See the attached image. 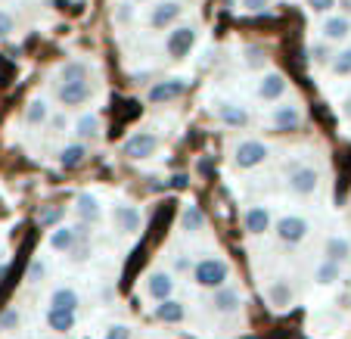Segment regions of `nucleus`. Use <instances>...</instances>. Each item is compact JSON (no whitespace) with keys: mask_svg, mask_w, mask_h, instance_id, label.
I'll use <instances>...</instances> for the list:
<instances>
[{"mask_svg":"<svg viewBox=\"0 0 351 339\" xmlns=\"http://www.w3.org/2000/svg\"><path fill=\"white\" fill-rule=\"evenodd\" d=\"M190 277L202 290H218V286H224L230 280V261L221 259V255H206V259L193 261Z\"/></svg>","mask_w":351,"mask_h":339,"instance_id":"nucleus-1","label":"nucleus"},{"mask_svg":"<svg viewBox=\"0 0 351 339\" xmlns=\"http://www.w3.org/2000/svg\"><path fill=\"white\" fill-rule=\"evenodd\" d=\"M267 156H271V147H267L265 140L245 137V140H239L237 147H233V165H237L239 172H252V168L265 165Z\"/></svg>","mask_w":351,"mask_h":339,"instance_id":"nucleus-2","label":"nucleus"},{"mask_svg":"<svg viewBox=\"0 0 351 339\" xmlns=\"http://www.w3.org/2000/svg\"><path fill=\"white\" fill-rule=\"evenodd\" d=\"M196 38H199V28L193 22H184V25H174L165 38V54L168 60H186L196 47Z\"/></svg>","mask_w":351,"mask_h":339,"instance_id":"nucleus-3","label":"nucleus"},{"mask_svg":"<svg viewBox=\"0 0 351 339\" xmlns=\"http://www.w3.org/2000/svg\"><path fill=\"white\" fill-rule=\"evenodd\" d=\"M274 233H277V239L283 246H298V243H305L308 233H311V221L302 218V215H283V218H277V224H274Z\"/></svg>","mask_w":351,"mask_h":339,"instance_id":"nucleus-4","label":"nucleus"},{"mask_svg":"<svg viewBox=\"0 0 351 339\" xmlns=\"http://www.w3.org/2000/svg\"><path fill=\"white\" fill-rule=\"evenodd\" d=\"M174 286H178V280H174L171 271H165V268H156V271H149L143 277V293L149 302H165V299H174Z\"/></svg>","mask_w":351,"mask_h":339,"instance_id":"nucleus-5","label":"nucleus"},{"mask_svg":"<svg viewBox=\"0 0 351 339\" xmlns=\"http://www.w3.org/2000/svg\"><path fill=\"white\" fill-rule=\"evenodd\" d=\"M156 150H159V137H156L153 131H134L131 137H125V143H121V156L131 162L149 159Z\"/></svg>","mask_w":351,"mask_h":339,"instance_id":"nucleus-6","label":"nucleus"},{"mask_svg":"<svg viewBox=\"0 0 351 339\" xmlns=\"http://www.w3.org/2000/svg\"><path fill=\"white\" fill-rule=\"evenodd\" d=\"M286 187L292 196H314L320 187V172L314 165H295L286 178Z\"/></svg>","mask_w":351,"mask_h":339,"instance_id":"nucleus-7","label":"nucleus"},{"mask_svg":"<svg viewBox=\"0 0 351 339\" xmlns=\"http://www.w3.org/2000/svg\"><path fill=\"white\" fill-rule=\"evenodd\" d=\"M90 97H93L90 81H60V87H56V100H60L66 109L87 106Z\"/></svg>","mask_w":351,"mask_h":339,"instance_id":"nucleus-8","label":"nucleus"},{"mask_svg":"<svg viewBox=\"0 0 351 339\" xmlns=\"http://www.w3.org/2000/svg\"><path fill=\"white\" fill-rule=\"evenodd\" d=\"M208 308H212L215 314H221V318H227V314H237L239 308H243V293H239V286L224 283V286H218V290H212Z\"/></svg>","mask_w":351,"mask_h":339,"instance_id":"nucleus-9","label":"nucleus"},{"mask_svg":"<svg viewBox=\"0 0 351 339\" xmlns=\"http://www.w3.org/2000/svg\"><path fill=\"white\" fill-rule=\"evenodd\" d=\"M180 16H184V3H180V0H159V3H153V10H149V28H156V32L174 28Z\"/></svg>","mask_w":351,"mask_h":339,"instance_id":"nucleus-10","label":"nucleus"},{"mask_svg":"<svg viewBox=\"0 0 351 339\" xmlns=\"http://www.w3.org/2000/svg\"><path fill=\"white\" fill-rule=\"evenodd\" d=\"M186 93V81L184 78H165V81H156L149 91H146V100L153 106H165V103H174L178 97Z\"/></svg>","mask_w":351,"mask_h":339,"instance_id":"nucleus-11","label":"nucleus"},{"mask_svg":"<svg viewBox=\"0 0 351 339\" xmlns=\"http://www.w3.org/2000/svg\"><path fill=\"white\" fill-rule=\"evenodd\" d=\"M286 91H289V81H286L283 72H277V69H267V72L261 75V81H258V100L280 103L286 97Z\"/></svg>","mask_w":351,"mask_h":339,"instance_id":"nucleus-12","label":"nucleus"},{"mask_svg":"<svg viewBox=\"0 0 351 339\" xmlns=\"http://www.w3.org/2000/svg\"><path fill=\"white\" fill-rule=\"evenodd\" d=\"M265 302L271 305V312H286V308L295 302V290L286 277H277L265 286Z\"/></svg>","mask_w":351,"mask_h":339,"instance_id":"nucleus-13","label":"nucleus"},{"mask_svg":"<svg viewBox=\"0 0 351 339\" xmlns=\"http://www.w3.org/2000/svg\"><path fill=\"white\" fill-rule=\"evenodd\" d=\"M348 38H351L348 16H339V13L324 16V22H320V40H324V44H342V40H348Z\"/></svg>","mask_w":351,"mask_h":339,"instance_id":"nucleus-14","label":"nucleus"},{"mask_svg":"<svg viewBox=\"0 0 351 339\" xmlns=\"http://www.w3.org/2000/svg\"><path fill=\"white\" fill-rule=\"evenodd\" d=\"M274 227V215L267 206H249L243 212V231L249 233V237H261V233H267Z\"/></svg>","mask_w":351,"mask_h":339,"instance_id":"nucleus-15","label":"nucleus"},{"mask_svg":"<svg viewBox=\"0 0 351 339\" xmlns=\"http://www.w3.org/2000/svg\"><path fill=\"white\" fill-rule=\"evenodd\" d=\"M75 215H78V221L87 227L97 224V221L103 218V202H99L97 193H90V190L78 193V196H75Z\"/></svg>","mask_w":351,"mask_h":339,"instance_id":"nucleus-16","label":"nucleus"},{"mask_svg":"<svg viewBox=\"0 0 351 339\" xmlns=\"http://www.w3.org/2000/svg\"><path fill=\"white\" fill-rule=\"evenodd\" d=\"M271 125L277 128V131H295V128L302 125V109H298L295 103H280L271 113Z\"/></svg>","mask_w":351,"mask_h":339,"instance_id":"nucleus-17","label":"nucleus"},{"mask_svg":"<svg viewBox=\"0 0 351 339\" xmlns=\"http://www.w3.org/2000/svg\"><path fill=\"white\" fill-rule=\"evenodd\" d=\"M47 246L53 249V253H72V249L78 246L75 227H69V224H56L53 231L47 233Z\"/></svg>","mask_w":351,"mask_h":339,"instance_id":"nucleus-18","label":"nucleus"},{"mask_svg":"<svg viewBox=\"0 0 351 339\" xmlns=\"http://www.w3.org/2000/svg\"><path fill=\"white\" fill-rule=\"evenodd\" d=\"M324 259L336 261V265H345V261L351 259V239L342 237V233H332V237L324 243Z\"/></svg>","mask_w":351,"mask_h":339,"instance_id":"nucleus-19","label":"nucleus"},{"mask_svg":"<svg viewBox=\"0 0 351 339\" xmlns=\"http://www.w3.org/2000/svg\"><path fill=\"white\" fill-rule=\"evenodd\" d=\"M186 318V305L180 299H165L156 305L153 312V320H159V324H180V320Z\"/></svg>","mask_w":351,"mask_h":339,"instance_id":"nucleus-20","label":"nucleus"},{"mask_svg":"<svg viewBox=\"0 0 351 339\" xmlns=\"http://www.w3.org/2000/svg\"><path fill=\"white\" fill-rule=\"evenodd\" d=\"M81 305V296L78 290H72V286H56L53 293H50V308H60V312H78Z\"/></svg>","mask_w":351,"mask_h":339,"instance_id":"nucleus-21","label":"nucleus"},{"mask_svg":"<svg viewBox=\"0 0 351 339\" xmlns=\"http://www.w3.org/2000/svg\"><path fill=\"white\" fill-rule=\"evenodd\" d=\"M218 121L227 128H245L249 125V113L239 103H218Z\"/></svg>","mask_w":351,"mask_h":339,"instance_id":"nucleus-22","label":"nucleus"},{"mask_svg":"<svg viewBox=\"0 0 351 339\" xmlns=\"http://www.w3.org/2000/svg\"><path fill=\"white\" fill-rule=\"evenodd\" d=\"M140 224H143V215H140L137 206H119L115 209V227L121 233H137Z\"/></svg>","mask_w":351,"mask_h":339,"instance_id":"nucleus-23","label":"nucleus"},{"mask_svg":"<svg viewBox=\"0 0 351 339\" xmlns=\"http://www.w3.org/2000/svg\"><path fill=\"white\" fill-rule=\"evenodd\" d=\"M180 231H184L186 237L202 233L206 231V212L199 206H184V212H180Z\"/></svg>","mask_w":351,"mask_h":339,"instance_id":"nucleus-24","label":"nucleus"},{"mask_svg":"<svg viewBox=\"0 0 351 339\" xmlns=\"http://www.w3.org/2000/svg\"><path fill=\"white\" fill-rule=\"evenodd\" d=\"M50 119V103L44 100V97H34V100H28V106L22 109V121L25 125H44V121Z\"/></svg>","mask_w":351,"mask_h":339,"instance_id":"nucleus-25","label":"nucleus"},{"mask_svg":"<svg viewBox=\"0 0 351 339\" xmlns=\"http://www.w3.org/2000/svg\"><path fill=\"white\" fill-rule=\"evenodd\" d=\"M339 280H342V265L320 259L317 268H314V283L317 286H332V283H339Z\"/></svg>","mask_w":351,"mask_h":339,"instance_id":"nucleus-26","label":"nucleus"},{"mask_svg":"<svg viewBox=\"0 0 351 339\" xmlns=\"http://www.w3.org/2000/svg\"><path fill=\"white\" fill-rule=\"evenodd\" d=\"M47 327L60 336L75 330V314L72 312H60V308H47Z\"/></svg>","mask_w":351,"mask_h":339,"instance_id":"nucleus-27","label":"nucleus"},{"mask_svg":"<svg viewBox=\"0 0 351 339\" xmlns=\"http://www.w3.org/2000/svg\"><path fill=\"white\" fill-rule=\"evenodd\" d=\"M87 159V147L84 143H69V147H62V153H60V168H66V172H72V168H78L81 162Z\"/></svg>","mask_w":351,"mask_h":339,"instance_id":"nucleus-28","label":"nucleus"},{"mask_svg":"<svg viewBox=\"0 0 351 339\" xmlns=\"http://www.w3.org/2000/svg\"><path fill=\"white\" fill-rule=\"evenodd\" d=\"M75 134H78V143L81 140H97L99 134H103V125H99V119L97 115H81L78 121H75Z\"/></svg>","mask_w":351,"mask_h":339,"instance_id":"nucleus-29","label":"nucleus"},{"mask_svg":"<svg viewBox=\"0 0 351 339\" xmlns=\"http://www.w3.org/2000/svg\"><path fill=\"white\" fill-rule=\"evenodd\" d=\"M87 72H90L87 62L69 60V62H62V69H60V81H87Z\"/></svg>","mask_w":351,"mask_h":339,"instance_id":"nucleus-30","label":"nucleus"},{"mask_svg":"<svg viewBox=\"0 0 351 339\" xmlns=\"http://www.w3.org/2000/svg\"><path fill=\"white\" fill-rule=\"evenodd\" d=\"M330 69H332V75H339V78H348L351 75V47H345V50L332 54Z\"/></svg>","mask_w":351,"mask_h":339,"instance_id":"nucleus-31","label":"nucleus"},{"mask_svg":"<svg viewBox=\"0 0 351 339\" xmlns=\"http://www.w3.org/2000/svg\"><path fill=\"white\" fill-rule=\"evenodd\" d=\"M62 215H66V212H62V206H47V209H40V212H38V221L44 227H56L62 221Z\"/></svg>","mask_w":351,"mask_h":339,"instance_id":"nucleus-32","label":"nucleus"},{"mask_svg":"<svg viewBox=\"0 0 351 339\" xmlns=\"http://www.w3.org/2000/svg\"><path fill=\"white\" fill-rule=\"evenodd\" d=\"M311 60L317 62V66H330L332 62V50H330V44H324V40H317V44H311Z\"/></svg>","mask_w":351,"mask_h":339,"instance_id":"nucleus-33","label":"nucleus"},{"mask_svg":"<svg viewBox=\"0 0 351 339\" xmlns=\"http://www.w3.org/2000/svg\"><path fill=\"white\" fill-rule=\"evenodd\" d=\"M243 62L249 69H261L267 62V56H265V50H261V47H245V50H243Z\"/></svg>","mask_w":351,"mask_h":339,"instance_id":"nucleus-34","label":"nucleus"},{"mask_svg":"<svg viewBox=\"0 0 351 339\" xmlns=\"http://www.w3.org/2000/svg\"><path fill=\"white\" fill-rule=\"evenodd\" d=\"M25 280L32 286H38V283H44L47 280V265H44V259H34L32 265H28V274H25Z\"/></svg>","mask_w":351,"mask_h":339,"instance_id":"nucleus-35","label":"nucleus"},{"mask_svg":"<svg viewBox=\"0 0 351 339\" xmlns=\"http://www.w3.org/2000/svg\"><path fill=\"white\" fill-rule=\"evenodd\" d=\"M99 339H134V330L128 324H109Z\"/></svg>","mask_w":351,"mask_h":339,"instance_id":"nucleus-36","label":"nucleus"},{"mask_svg":"<svg viewBox=\"0 0 351 339\" xmlns=\"http://www.w3.org/2000/svg\"><path fill=\"white\" fill-rule=\"evenodd\" d=\"M134 13H137V7H134V3H119V7H115V22H119V25H128V22H134Z\"/></svg>","mask_w":351,"mask_h":339,"instance_id":"nucleus-37","label":"nucleus"},{"mask_svg":"<svg viewBox=\"0 0 351 339\" xmlns=\"http://www.w3.org/2000/svg\"><path fill=\"white\" fill-rule=\"evenodd\" d=\"M305 3H308V10H311V13H317V16H330L332 10H336L339 0H305Z\"/></svg>","mask_w":351,"mask_h":339,"instance_id":"nucleus-38","label":"nucleus"},{"mask_svg":"<svg viewBox=\"0 0 351 339\" xmlns=\"http://www.w3.org/2000/svg\"><path fill=\"white\" fill-rule=\"evenodd\" d=\"M0 330H19V312L16 308L0 312Z\"/></svg>","mask_w":351,"mask_h":339,"instance_id":"nucleus-39","label":"nucleus"},{"mask_svg":"<svg viewBox=\"0 0 351 339\" xmlns=\"http://www.w3.org/2000/svg\"><path fill=\"white\" fill-rule=\"evenodd\" d=\"M13 32H16V19H13V13H10V10H0V40L10 38Z\"/></svg>","mask_w":351,"mask_h":339,"instance_id":"nucleus-40","label":"nucleus"},{"mask_svg":"<svg viewBox=\"0 0 351 339\" xmlns=\"http://www.w3.org/2000/svg\"><path fill=\"white\" fill-rule=\"evenodd\" d=\"M47 125H50V131H53V134H66V131H69V119H66V113L50 115V119H47Z\"/></svg>","mask_w":351,"mask_h":339,"instance_id":"nucleus-41","label":"nucleus"},{"mask_svg":"<svg viewBox=\"0 0 351 339\" xmlns=\"http://www.w3.org/2000/svg\"><path fill=\"white\" fill-rule=\"evenodd\" d=\"M171 268H174V274H190V271H193V261L186 259L184 253H178V255L171 259Z\"/></svg>","mask_w":351,"mask_h":339,"instance_id":"nucleus-42","label":"nucleus"},{"mask_svg":"<svg viewBox=\"0 0 351 339\" xmlns=\"http://www.w3.org/2000/svg\"><path fill=\"white\" fill-rule=\"evenodd\" d=\"M243 7H245V10H252V13H258V10L271 7V0H243Z\"/></svg>","mask_w":351,"mask_h":339,"instance_id":"nucleus-43","label":"nucleus"},{"mask_svg":"<svg viewBox=\"0 0 351 339\" xmlns=\"http://www.w3.org/2000/svg\"><path fill=\"white\" fill-rule=\"evenodd\" d=\"M342 113H345V119H351V100H345V106H342Z\"/></svg>","mask_w":351,"mask_h":339,"instance_id":"nucleus-44","label":"nucleus"},{"mask_svg":"<svg viewBox=\"0 0 351 339\" xmlns=\"http://www.w3.org/2000/svg\"><path fill=\"white\" fill-rule=\"evenodd\" d=\"M342 7H345V10H348V13H351V0H342Z\"/></svg>","mask_w":351,"mask_h":339,"instance_id":"nucleus-45","label":"nucleus"},{"mask_svg":"<svg viewBox=\"0 0 351 339\" xmlns=\"http://www.w3.org/2000/svg\"><path fill=\"white\" fill-rule=\"evenodd\" d=\"M131 3H149V0H131Z\"/></svg>","mask_w":351,"mask_h":339,"instance_id":"nucleus-46","label":"nucleus"}]
</instances>
